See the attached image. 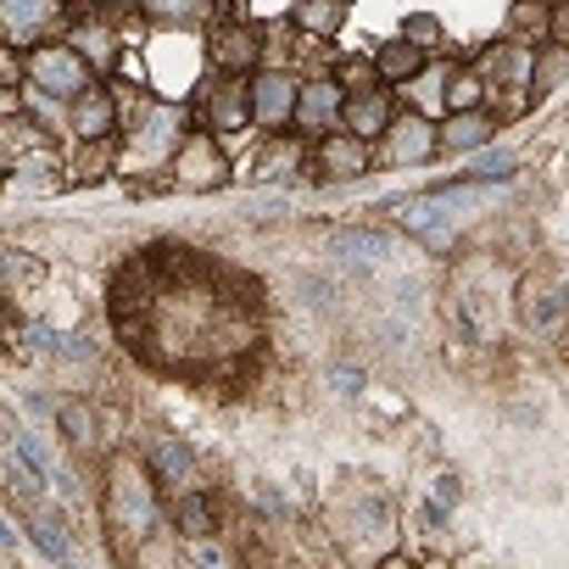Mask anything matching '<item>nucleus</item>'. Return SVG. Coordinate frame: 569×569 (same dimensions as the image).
Returning <instances> with one entry per match:
<instances>
[{
	"label": "nucleus",
	"mask_w": 569,
	"mask_h": 569,
	"mask_svg": "<svg viewBox=\"0 0 569 569\" xmlns=\"http://www.w3.org/2000/svg\"><path fill=\"white\" fill-rule=\"evenodd\" d=\"M23 79L40 101H79L90 84H96V62L79 51V46H62V40H46L34 51H23Z\"/></svg>",
	"instance_id": "f257e3e1"
},
{
	"label": "nucleus",
	"mask_w": 569,
	"mask_h": 569,
	"mask_svg": "<svg viewBox=\"0 0 569 569\" xmlns=\"http://www.w3.org/2000/svg\"><path fill=\"white\" fill-rule=\"evenodd\" d=\"M146 475H151V463L140 469L134 458H118L112 475H107V519L118 530H129V536H146L162 519V502H157V491H151Z\"/></svg>",
	"instance_id": "f03ea898"
},
{
	"label": "nucleus",
	"mask_w": 569,
	"mask_h": 569,
	"mask_svg": "<svg viewBox=\"0 0 569 569\" xmlns=\"http://www.w3.org/2000/svg\"><path fill=\"white\" fill-rule=\"evenodd\" d=\"M441 157V123H430L425 112H397V123L380 140V162L386 168H425Z\"/></svg>",
	"instance_id": "7ed1b4c3"
},
{
	"label": "nucleus",
	"mask_w": 569,
	"mask_h": 569,
	"mask_svg": "<svg viewBox=\"0 0 569 569\" xmlns=\"http://www.w3.org/2000/svg\"><path fill=\"white\" fill-rule=\"evenodd\" d=\"M246 84H251V123H262V129H273V134L297 123V96H302V79L279 73V68H262V73H251Z\"/></svg>",
	"instance_id": "20e7f679"
},
{
	"label": "nucleus",
	"mask_w": 569,
	"mask_h": 569,
	"mask_svg": "<svg viewBox=\"0 0 569 569\" xmlns=\"http://www.w3.org/2000/svg\"><path fill=\"white\" fill-rule=\"evenodd\" d=\"M341 118H347V84L336 79V73H313V79H302V96H297V134H330V129H341Z\"/></svg>",
	"instance_id": "39448f33"
},
{
	"label": "nucleus",
	"mask_w": 569,
	"mask_h": 569,
	"mask_svg": "<svg viewBox=\"0 0 569 569\" xmlns=\"http://www.w3.org/2000/svg\"><path fill=\"white\" fill-rule=\"evenodd\" d=\"M0 23L12 51H34L62 29V0H0Z\"/></svg>",
	"instance_id": "423d86ee"
},
{
	"label": "nucleus",
	"mask_w": 569,
	"mask_h": 569,
	"mask_svg": "<svg viewBox=\"0 0 569 569\" xmlns=\"http://www.w3.org/2000/svg\"><path fill=\"white\" fill-rule=\"evenodd\" d=\"M68 129H73L79 146H107V140H118V129H123L118 96H112L107 84H90L79 101H68Z\"/></svg>",
	"instance_id": "0eeeda50"
},
{
	"label": "nucleus",
	"mask_w": 569,
	"mask_h": 569,
	"mask_svg": "<svg viewBox=\"0 0 569 569\" xmlns=\"http://www.w3.org/2000/svg\"><path fill=\"white\" fill-rule=\"evenodd\" d=\"M173 173H179L184 190H218V184H229V162H223V151H218V134H212V129L184 134V146H179V157H173Z\"/></svg>",
	"instance_id": "6e6552de"
},
{
	"label": "nucleus",
	"mask_w": 569,
	"mask_h": 569,
	"mask_svg": "<svg viewBox=\"0 0 569 569\" xmlns=\"http://www.w3.org/2000/svg\"><path fill=\"white\" fill-rule=\"evenodd\" d=\"M313 162H319L313 173H319V179H330V184H341V179H363V173L375 168L369 140H363V134H352V129H330V134H319Z\"/></svg>",
	"instance_id": "1a4fd4ad"
},
{
	"label": "nucleus",
	"mask_w": 569,
	"mask_h": 569,
	"mask_svg": "<svg viewBox=\"0 0 569 569\" xmlns=\"http://www.w3.org/2000/svg\"><path fill=\"white\" fill-rule=\"evenodd\" d=\"M391 123H397V96H391V84H375V90H352V96H347L341 129H352V134H363V140L375 146V140H386Z\"/></svg>",
	"instance_id": "9d476101"
},
{
	"label": "nucleus",
	"mask_w": 569,
	"mask_h": 569,
	"mask_svg": "<svg viewBox=\"0 0 569 569\" xmlns=\"http://www.w3.org/2000/svg\"><path fill=\"white\" fill-rule=\"evenodd\" d=\"M201 118H207L212 134H234V129H246V123H251V84H234V73H223V79L212 84Z\"/></svg>",
	"instance_id": "9b49d317"
},
{
	"label": "nucleus",
	"mask_w": 569,
	"mask_h": 569,
	"mask_svg": "<svg viewBox=\"0 0 569 569\" xmlns=\"http://www.w3.org/2000/svg\"><path fill=\"white\" fill-rule=\"evenodd\" d=\"M491 134H497V118H491L486 107H475V112H447V123H441V151L463 157V151L491 146Z\"/></svg>",
	"instance_id": "f8f14e48"
},
{
	"label": "nucleus",
	"mask_w": 569,
	"mask_h": 569,
	"mask_svg": "<svg viewBox=\"0 0 569 569\" xmlns=\"http://www.w3.org/2000/svg\"><path fill=\"white\" fill-rule=\"evenodd\" d=\"M212 68H218V73H251V68H257V29L223 23V29L212 34Z\"/></svg>",
	"instance_id": "ddd939ff"
},
{
	"label": "nucleus",
	"mask_w": 569,
	"mask_h": 569,
	"mask_svg": "<svg viewBox=\"0 0 569 569\" xmlns=\"http://www.w3.org/2000/svg\"><path fill=\"white\" fill-rule=\"evenodd\" d=\"M375 68H380V84L402 90V84H413V79L425 73V46H413L408 34H397V40H386V46L375 51Z\"/></svg>",
	"instance_id": "4468645a"
},
{
	"label": "nucleus",
	"mask_w": 569,
	"mask_h": 569,
	"mask_svg": "<svg viewBox=\"0 0 569 569\" xmlns=\"http://www.w3.org/2000/svg\"><path fill=\"white\" fill-rule=\"evenodd\" d=\"M480 73H486V84H497V90L530 84V79H536V51H530V46H491L486 62H480Z\"/></svg>",
	"instance_id": "2eb2a0df"
},
{
	"label": "nucleus",
	"mask_w": 569,
	"mask_h": 569,
	"mask_svg": "<svg viewBox=\"0 0 569 569\" xmlns=\"http://www.w3.org/2000/svg\"><path fill=\"white\" fill-rule=\"evenodd\" d=\"M297 29L302 34H313V40H336L341 29H347V18H352V0H297Z\"/></svg>",
	"instance_id": "dca6fc26"
},
{
	"label": "nucleus",
	"mask_w": 569,
	"mask_h": 569,
	"mask_svg": "<svg viewBox=\"0 0 569 569\" xmlns=\"http://www.w3.org/2000/svg\"><path fill=\"white\" fill-rule=\"evenodd\" d=\"M23 530H29L34 552H46L51 563H68V558H73V541H68V530H62V519H57V513L29 508V513H23Z\"/></svg>",
	"instance_id": "f3484780"
},
{
	"label": "nucleus",
	"mask_w": 569,
	"mask_h": 569,
	"mask_svg": "<svg viewBox=\"0 0 569 569\" xmlns=\"http://www.w3.org/2000/svg\"><path fill=\"white\" fill-rule=\"evenodd\" d=\"M146 463H151V475H157V480H168V486H184V480H190V463H196V458H190V447H184L179 436H157V441H151V458H146Z\"/></svg>",
	"instance_id": "a211bd4d"
},
{
	"label": "nucleus",
	"mask_w": 569,
	"mask_h": 569,
	"mask_svg": "<svg viewBox=\"0 0 569 569\" xmlns=\"http://www.w3.org/2000/svg\"><path fill=\"white\" fill-rule=\"evenodd\" d=\"M173 530H179L184 541H201V536H218V519H212V502H207L201 491H184V497L173 502Z\"/></svg>",
	"instance_id": "6ab92c4d"
},
{
	"label": "nucleus",
	"mask_w": 569,
	"mask_h": 569,
	"mask_svg": "<svg viewBox=\"0 0 569 569\" xmlns=\"http://www.w3.org/2000/svg\"><path fill=\"white\" fill-rule=\"evenodd\" d=\"M140 12L157 29H190L207 18V0H140Z\"/></svg>",
	"instance_id": "aec40b11"
},
{
	"label": "nucleus",
	"mask_w": 569,
	"mask_h": 569,
	"mask_svg": "<svg viewBox=\"0 0 569 569\" xmlns=\"http://www.w3.org/2000/svg\"><path fill=\"white\" fill-rule=\"evenodd\" d=\"M486 73L480 68H469V73H458V79H447V90H441V101H447V112H475V107H486Z\"/></svg>",
	"instance_id": "412c9836"
},
{
	"label": "nucleus",
	"mask_w": 569,
	"mask_h": 569,
	"mask_svg": "<svg viewBox=\"0 0 569 569\" xmlns=\"http://www.w3.org/2000/svg\"><path fill=\"white\" fill-rule=\"evenodd\" d=\"M513 173H519V157H513L508 146H497V151H491V146H480V151H475V162L463 168V179H475V184H491V179H513Z\"/></svg>",
	"instance_id": "4be33fe9"
},
{
	"label": "nucleus",
	"mask_w": 569,
	"mask_h": 569,
	"mask_svg": "<svg viewBox=\"0 0 569 569\" xmlns=\"http://www.w3.org/2000/svg\"><path fill=\"white\" fill-rule=\"evenodd\" d=\"M569 79V46L563 40H552V46H541L536 51V79H530V90L536 96H547V90H558Z\"/></svg>",
	"instance_id": "5701e85b"
},
{
	"label": "nucleus",
	"mask_w": 569,
	"mask_h": 569,
	"mask_svg": "<svg viewBox=\"0 0 569 569\" xmlns=\"http://www.w3.org/2000/svg\"><path fill=\"white\" fill-rule=\"evenodd\" d=\"M291 162H297V146L284 140V129H279V140L262 146V168H257V179H268V173H291Z\"/></svg>",
	"instance_id": "b1692460"
},
{
	"label": "nucleus",
	"mask_w": 569,
	"mask_h": 569,
	"mask_svg": "<svg viewBox=\"0 0 569 569\" xmlns=\"http://www.w3.org/2000/svg\"><path fill=\"white\" fill-rule=\"evenodd\" d=\"M402 34H408L413 46H425V51H436V46H441V18H436V12H413V18L402 23Z\"/></svg>",
	"instance_id": "393cba45"
},
{
	"label": "nucleus",
	"mask_w": 569,
	"mask_h": 569,
	"mask_svg": "<svg viewBox=\"0 0 569 569\" xmlns=\"http://www.w3.org/2000/svg\"><path fill=\"white\" fill-rule=\"evenodd\" d=\"M62 425H68V441H73V447L90 441V413H84L79 402H62Z\"/></svg>",
	"instance_id": "a878e982"
},
{
	"label": "nucleus",
	"mask_w": 569,
	"mask_h": 569,
	"mask_svg": "<svg viewBox=\"0 0 569 569\" xmlns=\"http://www.w3.org/2000/svg\"><path fill=\"white\" fill-rule=\"evenodd\" d=\"M436 502H458V480H452V475L436 486Z\"/></svg>",
	"instance_id": "bb28decb"
},
{
	"label": "nucleus",
	"mask_w": 569,
	"mask_h": 569,
	"mask_svg": "<svg viewBox=\"0 0 569 569\" xmlns=\"http://www.w3.org/2000/svg\"><path fill=\"white\" fill-rule=\"evenodd\" d=\"M519 7H536V0H519Z\"/></svg>",
	"instance_id": "cd10ccee"
},
{
	"label": "nucleus",
	"mask_w": 569,
	"mask_h": 569,
	"mask_svg": "<svg viewBox=\"0 0 569 569\" xmlns=\"http://www.w3.org/2000/svg\"><path fill=\"white\" fill-rule=\"evenodd\" d=\"M563 7H569V0H563Z\"/></svg>",
	"instance_id": "c85d7f7f"
}]
</instances>
